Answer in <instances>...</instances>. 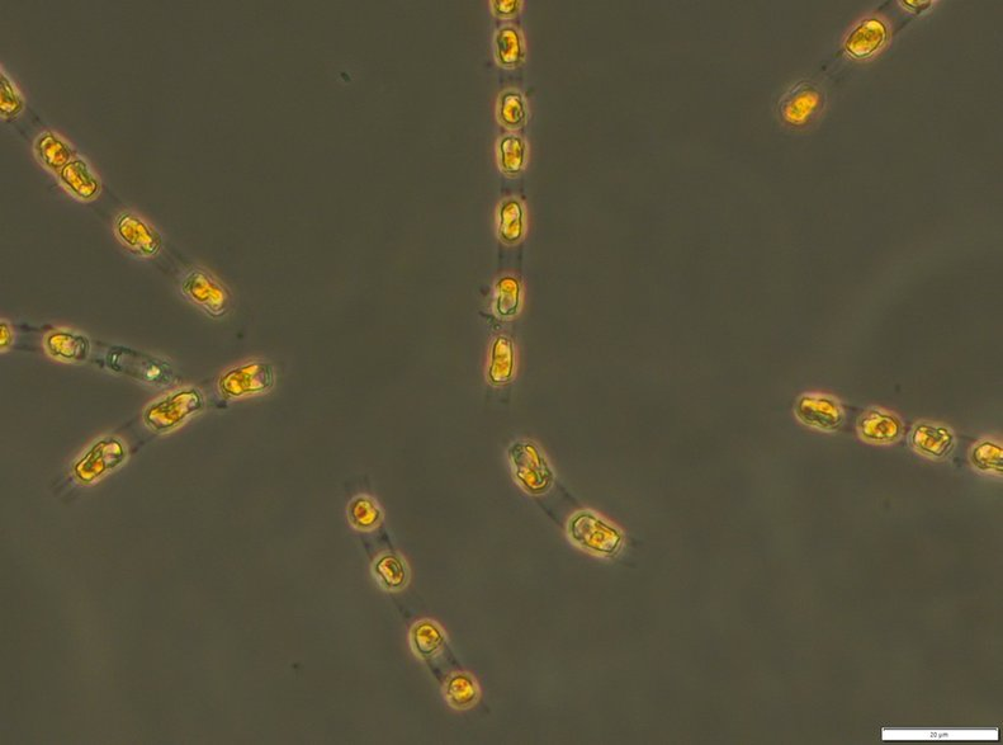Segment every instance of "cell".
<instances>
[{"instance_id": "obj_1", "label": "cell", "mask_w": 1003, "mask_h": 745, "mask_svg": "<svg viewBox=\"0 0 1003 745\" xmlns=\"http://www.w3.org/2000/svg\"><path fill=\"white\" fill-rule=\"evenodd\" d=\"M567 535L580 549L602 558H614L621 553L624 545L623 532L588 509L570 518Z\"/></svg>"}, {"instance_id": "obj_2", "label": "cell", "mask_w": 1003, "mask_h": 745, "mask_svg": "<svg viewBox=\"0 0 1003 745\" xmlns=\"http://www.w3.org/2000/svg\"><path fill=\"white\" fill-rule=\"evenodd\" d=\"M108 369L140 383L164 389L174 385L177 376L167 361L132 348L115 346L106 356Z\"/></svg>"}, {"instance_id": "obj_3", "label": "cell", "mask_w": 1003, "mask_h": 745, "mask_svg": "<svg viewBox=\"0 0 1003 745\" xmlns=\"http://www.w3.org/2000/svg\"><path fill=\"white\" fill-rule=\"evenodd\" d=\"M205 409V398L195 388L181 389L163 396L144 410L143 419L151 431L164 435Z\"/></svg>"}, {"instance_id": "obj_4", "label": "cell", "mask_w": 1003, "mask_h": 745, "mask_svg": "<svg viewBox=\"0 0 1003 745\" xmlns=\"http://www.w3.org/2000/svg\"><path fill=\"white\" fill-rule=\"evenodd\" d=\"M508 457L514 479L525 493L543 495L550 492L555 483L550 461L533 441L514 442L508 450Z\"/></svg>"}, {"instance_id": "obj_5", "label": "cell", "mask_w": 1003, "mask_h": 745, "mask_svg": "<svg viewBox=\"0 0 1003 745\" xmlns=\"http://www.w3.org/2000/svg\"><path fill=\"white\" fill-rule=\"evenodd\" d=\"M276 384L273 365L264 361H250L227 370L217 380V388L226 399H240L268 393Z\"/></svg>"}, {"instance_id": "obj_6", "label": "cell", "mask_w": 1003, "mask_h": 745, "mask_svg": "<svg viewBox=\"0 0 1003 745\" xmlns=\"http://www.w3.org/2000/svg\"><path fill=\"white\" fill-rule=\"evenodd\" d=\"M181 290L188 301L214 319L225 317L233 300L219 278L203 268L189 271L183 278Z\"/></svg>"}, {"instance_id": "obj_7", "label": "cell", "mask_w": 1003, "mask_h": 745, "mask_svg": "<svg viewBox=\"0 0 1003 745\" xmlns=\"http://www.w3.org/2000/svg\"><path fill=\"white\" fill-rule=\"evenodd\" d=\"M113 231L118 242L136 257L153 258L162 251V235L134 211L125 210L118 214Z\"/></svg>"}, {"instance_id": "obj_8", "label": "cell", "mask_w": 1003, "mask_h": 745, "mask_svg": "<svg viewBox=\"0 0 1003 745\" xmlns=\"http://www.w3.org/2000/svg\"><path fill=\"white\" fill-rule=\"evenodd\" d=\"M825 102V92L816 83L802 80L780 98V117L790 126H806L823 110Z\"/></svg>"}, {"instance_id": "obj_9", "label": "cell", "mask_w": 1003, "mask_h": 745, "mask_svg": "<svg viewBox=\"0 0 1003 745\" xmlns=\"http://www.w3.org/2000/svg\"><path fill=\"white\" fill-rule=\"evenodd\" d=\"M126 456V446L120 438H101L74 465V474L80 482H93L107 471L117 468Z\"/></svg>"}, {"instance_id": "obj_10", "label": "cell", "mask_w": 1003, "mask_h": 745, "mask_svg": "<svg viewBox=\"0 0 1003 745\" xmlns=\"http://www.w3.org/2000/svg\"><path fill=\"white\" fill-rule=\"evenodd\" d=\"M794 412L803 424L823 432L839 431L845 422V412L839 400L822 394L802 395Z\"/></svg>"}, {"instance_id": "obj_11", "label": "cell", "mask_w": 1003, "mask_h": 745, "mask_svg": "<svg viewBox=\"0 0 1003 745\" xmlns=\"http://www.w3.org/2000/svg\"><path fill=\"white\" fill-rule=\"evenodd\" d=\"M911 446L922 456L943 460L954 450V432L941 423L920 422L912 429Z\"/></svg>"}, {"instance_id": "obj_12", "label": "cell", "mask_w": 1003, "mask_h": 745, "mask_svg": "<svg viewBox=\"0 0 1003 745\" xmlns=\"http://www.w3.org/2000/svg\"><path fill=\"white\" fill-rule=\"evenodd\" d=\"M858 432L861 440L872 445H892L900 440L903 423L896 414L869 409L859 418Z\"/></svg>"}, {"instance_id": "obj_13", "label": "cell", "mask_w": 1003, "mask_h": 745, "mask_svg": "<svg viewBox=\"0 0 1003 745\" xmlns=\"http://www.w3.org/2000/svg\"><path fill=\"white\" fill-rule=\"evenodd\" d=\"M61 185L74 198L82 202L97 200L102 192L101 179L83 158H75L58 174Z\"/></svg>"}, {"instance_id": "obj_14", "label": "cell", "mask_w": 1003, "mask_h": 745, "mask_svg": "<svg viewBox=\"0 0 1003 745\" xmlns=\"http://www.w3.org/2000/svg\"><path fill=\"white\" fill-rule=\"evenodd\" d=\"M887 27L878 18L859 23L845 41V51L851 58L863 60L878 53L886 44Z\"/></svg>"}, {"instance_id": "obj_15", "label": "cell", "mask_w": 1003, "mask_h": 745, "mask_svg": "<svg viewBox=\"0 0 1003 745\" xmlns=\"http://www.w3.org/2000/svg\"><path fill=\"white\" fill-rule=\"evenodd\" d=\"M47 355L55 360L83 363L91 355L92 346L88 337L70 330L56 329L45 338Z\"/></svg>"}, {"instance_id": "obj_16", "label": "cell", "mask_w": 1003, "mask_h": 745, "mask_svg": "<svg viewBox=\"0 0 1003 745\" xmlns=\"http://www.w3.org/2000/svg\"><path fill=\"white\" fill-rule=\"evenodd\" d=\"M33 152L36 158L47 171L58 174L72 160L78 157L72 145L54 131H44L37 136L33 144Z\"/></svg>"}, {"instance_id": "obj_17", "label": "cell", "mask_w": 1003, "mask_h": 745, "mask_svg": "<svg viewBox=\"0 0 1003 745\" xmlns=\"http://www.w3.org/2000/svg\"><path fill=\"white\" fill-rule=\"evenodd\" d=\"M517 369V357L512 339L499 336L494 339L490 348L487 380L495 386L508 385L514 379Z\"/></svg>"}, {"instance_id": "obj_18", "label": "cell", "mask_w": 1003, "mask_h": 745, "mask_svg": "<svg viewBox=\"0 0 1003 745\" xmlns=\"http://www.w3.org/2000/svg\"><path fill=\"white\" fill-rule=\"evenodd\" d=\"M372 573L380 587L389 592H399L408 586L410 569L401 555L387 553L378 556L372 567Z\"/></svg>"}, {"instance_id": "obj_19", "label": "cell", "mask_w": 1003, "mask_h": 745, "mask_svg": "<svg viewBox=\"0 0 1003 745\" xmlns=\"http://www.w3.org/2000/svg\"><path fill=\"white\" fill-rule=\"evenodd\" d=\"M410 640L415 654L421 659L428 660L442 652L447 643V636L437 622L421 620L411 629Z\"/></svg>"}, {"instance_id": "obj_20", "label": "cell", "mask_w": 1003, "mask_h": 745, "mask_svg": "<svg viewBox=\"0 0 1003 745\" xmlns=\"http://www.w3.org/2000/svg\"><path fill=\"white\" fill-rule=\"evenodd\" d=\"M499 238L505 244H518L525 234V211L517 198L501 202L498 212Z\"/></svg>"}, {"instance_id": "obj_21", "label": "cell", "mask_w": 1003, "mask_h": 745, "mask_svg": "<svg viewBox=\"0 0 1003 745\" xmlns=\"http://www.w3.org/2000/svg\"><path fill=\"white\" fill-rule=\"evenodd\" d=\"M444 695L453 709L467 710L479 701L480 688L471 674L457 673L448 678L444 686Z\"/></svg>"}, {"instance_id": "obj_22", "label": "cell", "mask_w": 1003, "mask_h": 745, "mask_svg": "<svg viewBox=\"0 0 1003 745\" xmlns=\"http://www.w3.org/2000/svg\"><path fill=\"white\" fill-rule=\"evenodd\" d=\"M524 54L522 35L517 28L501 27L495 36V55L499 64L506 68H514L522 63Z\"/></svg>"}, {"instance_id": "obj_23", "label": "cell", "mask_w": 1003, "mask_h": 745, "mask_svg": "<svg viewBox=\"0 0 1003 745\" xmlns=\"http://www.w3.org/2000/svg\"><path fill=\"white\" fill-rule=\"evenodd\" d=\"M495 311L499 317H517L522 306V284L517 277H501L495 285Z\"/></svg>"}, {"instance_id": "obj_24", "label": "cell", "mask_w": 1003, "mask_h": 745, "mask_svg": "<svg viewBox=\"0 0 1003 745\" xmlns=\"http://www.w3.org/2000/svg\"><path fill=\"white\" fill-rule=\"evenodd\" d=\"M500 168L508 176L522 173L527 163V144L518 135L510 134L501 138L498 145Z\"/></svg>"}, {"instance_id": "obj_25", "label": "cell", "mask_w": 1003, "mask_h": 745, "mask_svg": "<svg viewBox=\"0 0 1003 745\" xmlns=\"http://www.w3.org/2000/svg\"><path fill=\"white\" fill-rule=\"evenodd\" d=\"M348 520L358 531H372L381 525L382 512L375 499L359 495L349 503Z\"/></svg>"}, {"instance_id": "obj_26", "label": "cell", "mask_w": 1003, "mask_h": 745, "mask_svg": "<svg viewBox=\"0 0 1003 745\" xmlns=\"http://www.w3.org/2000/svg\"><path fill=\"white\" fill-rule=\"evenodd\" d=\"M26 102L4 70H0V119L12 122L25 111Z\"/></svg>"}, {"instance_id": "obj_27", "label": "cell", "mask_w": 1003, "mask_h": 745, "mask_svg": "<svg viewBox=\"0 0 1003 745\" xmlns=\"http://www.w3.org/2000/svg\"><path fill=\"white\" fill-rule=\"evenodd\" d=\"M971 462L974 468L982 473H993L1001 476L1003 471L1002 446L988 440L977 443L971 451Z\"/></svg>"}, {"instance_id": "obj_28", "label": "cell", "mask_w": 1003, "mask_h": 745, "mask_svg": "<svg viewBox=\"0 0 1003 745\" xmlns=\"http://www.w3.org/2000/svg\"><path fill=\"white\" fill-rule=\"evenodd\" d=\"M498 116L501 124L517 129L527 121L528 111L522 94L506 91L499 99Z\"/></svg>"}, {"instance_id": "obj_29", "label": "cell", "mask_w": 1003, "mask_h": 745, "mask_svg": "<svg viewBox=\"0 0 1003 745\" xmlns=\"http://www.w3.org/2000/svg\"><path fill=\"white\" fill-rule=\"evenodd\" d=\"M491 4L495 14H498L500 17L513 16L522 7V2H519V0H494Z\"/></svg>"}, {"instance_id": "obj_30", "label": "cell", "mask_w": 1003, "mask_h": 745, "mask_svg": "<svg viewBox=\"0 0 1003 745\" xmlns=\"http://www.w3.org/2000/svg\"><path fill=\"white\" fill-rule=\"evenodd\" d=\"M13 339L14 334L11 325L2 320V323H0V346H2L3 352L12 346Z\"/></svg>"}, {"instance_id": "obj_31", "label": "cell", "mask_w": 1003, "mask_h": 745, "mask_svg": "<svg viewBox=\"0 0 1003 745\" xmlns=\"http://www.w3.org/2000/svg\"><path fill=\"white\" fill-rule=\"evenodd\" d=\"M901 4L902 6L908 7L907 9H910V11H915L917 13L919 11H925V9L931 6L932 2H901Z\"/></svg>"}]
</instances>
